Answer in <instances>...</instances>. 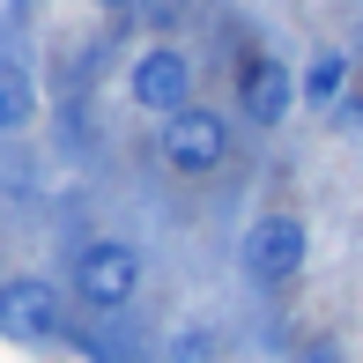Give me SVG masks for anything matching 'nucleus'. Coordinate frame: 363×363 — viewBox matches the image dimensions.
<instances>
[{
    "mask_svg": "<svg viewBox=\"0 0 363 363\" xmlns=\"http://www.w3.org/2000/svg\"><path fill=\"white\" fill-rule=\"evenodd\" d=\"M141 245L134 238H82L74 252H67V296L82 311H126L141 296Z\"/></svg>",
    "mask_w": 363,
    "mask_h": 363,
    "instance_id": "f257e3e1",
    "label": "nucleus"
},
{
    "mask_svg": "<svg viewBox=\"0 0 363 363\" xmlns=\"http://www.w3.org/2000/svg\"><path fill=\"white\" fill-rule=\"evenodd\" d=\"M304 267H311V223L296 216V208H267V216L245 223L238 274L252 289H289V282H304Z\"/></svg>",
    "mask_w": 363,
    "mask_h": 363,
    "instance_id": "f03ea898",
    "label": "nucleus"
},
{
    "mask_svg": "<svg viewBox=\"0 0 363 363\" xmlns=\"http://www.w3.org/2000/svg\"><path fill=\"white\" fill-rule=\"evenodd\" d=\"M126 104L148 111V119H178L186 104H201V60L186 52L178 38H156V45H141L134 60H126Z\"/></svg>",
    "mask_w": 363,
    "mask_h": 363,
    "instance_id": "7ed1b4c3",
    "label": "nucleus"
},
{
    "mask_svg": "<svg viewBox=\"0 0 363 363\" xmlns=\"http://www.w3.org/2000/svg\"><path fill=\"white\" fill-rule=\"evenodd\" d=\"M230 148H238V119L216 104H186L178 119L156 126V156L171 178H216L230 163Z\"/></svg>",
    "mask_w": 363,
    "mask_h": 363,
    "instance_id": "20e7f679",
    "label": "nucleus"
},
{
    "mask_svg": "<svg viewBox=\"0 0 363 363\" xmlns=\"http://www.w3.org/2000/svg\"><path fill=\"white\" fill-rule=\"evenodd\" d=\"M67 289L45 274H8L0 282V341L8 349H60L67 341Z\"/></svg>",
    "mask_w": 363,
    "mask_h": 363,
    "instance_id": "39448f33",
    "label": "nucleus"
},
{
    "mask_svg": "<svg viewBox=\"0 0 363 363\" xmlns=\"http://www.w3.org/2000/svg\"><path fill=\"white\" fill-rule=\"evenodd\" d=\"M230 104H238V119L252 126V134L289 126V111H296V67L282 52H238V67H230Z\"/></svg>",
    "mask_w": 363,
    "mask_h": 363,
    "instance_id": "423d86ee",
    "label": "nucleus"
},
{
    "mask_svg": "<svg viewBox=\"0 0 363 363\" xmlns=\"http://www.w3.org/2000/svg\"><path fill=\"white\" fill-rule=\"evenodd\" d=\"M30 119H38V74H30V60L15 52L8 15H0V134H23Z\"/></svg>",
    "mask_w": 363,
    "mask_h": 363,
    "instance_id": "0eeeda50",
    "label": "nucleus"
},
{
    "mask_svg": "<svg viewBox=\"0 0 363 363\" xmlns=\"http://www.w3.org/2000/svg\"><path fill=\"white\" fill-rule=\"evenodd\" d=\"M349 74H356V60L341 52V45H319V52L304 60V74H296V104H311V111H334L341 96H349Z\"/></svg>",
    "mask_w": 363,
    "mask_h": 363,
    "instance_id": "6e6552de",
    "label": "nucleus"
},
{
    "mask_svg": "<svg viewBox=\"0 0 363 363\" xmlns=\"http://www.w3.org/2000/svg\"><path fill=\"white\" fill-rule=\"evenodd\" d=\"M186 15H193V0H141V8H134V23H141V30H156V38H171Z\"/></svg>",
    "mask_w": 363,
    "mask_h": 363,
    "instance_id": "1a4fd4ad",
    "label": "nucleus"
},
{
    "mask_svg": "<svg viewBox=\"0 0 363 363\" xmlns=\"http://www.w3.org/2000/svg\"><path fill=\"white\" fill-rule=\"evenodd\" d=\"M163 363H216V334H208V326H193V334H178Z\"/></svg>",
    "mask_w": 363,
    "mask_h": 363,
    "instance_id": "9d476101",
    "label": "nucleus"
},
{
    "mask_svg": "<svg viewBox=\"0 0 363 363\" xmlns=\"http://www.w3.org/2000/svg\"><path fill=\"white\" fill-rule=\"evenodd\" d=\"M289 363H349V356H341V341L311 334V341H296V349H289Z\"/></svg>",
    "mask_w": 363,
    "mask_h": 363,
    "instance_id": "9b49d317",
    "label": "nucleus"
},
{
    "mask_svg": "<svg viewBox=\"0 0 363 363\" xmlns=\"http://www.w3.org/2000/svg\"><path fill=\"white\" fill-rule=\"evenodd\" d=\"M334 126H341V134H363V96H341V104H334Z\"/></svg>",
    "mask_w": 363,
    "mask_h": 363,
    "instance_id": "f8f14e48",
    "label": "nucleus"
},
{
    "mask_svg": "<svg viewBox=\"0 0 363 363\" xmlns=\"http://www.w3.org/2000/svg\"><path fill=\"white\" fill-rule=\"evenodd\" d=\"M89 8H96V15H134L141 0H89Z\"/></svg>",
    "mask_w": 363,
    "mask_h": 363,
    "instance_id": "ddd939ff",
    "label": "nucleus"
},
{
    "mask_svg": "<svg viewBox=\"0 0 363 363\" xmlns=\"http://www.w3.org/2000/svg\"><path fill=\"white\" fill-rule=\"evenodd\" d=\"M356 45H363V15H356Z\"/></svg>",
    "mask_w": 363,
    "mask_h": 363,
    "instance_id": "4468645a",
    "label": "nucleus"
}]
</instances>
